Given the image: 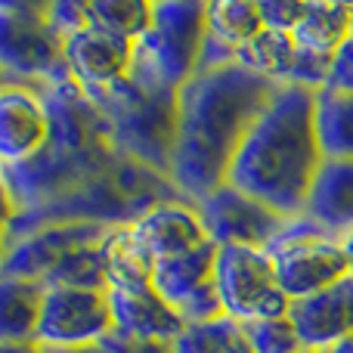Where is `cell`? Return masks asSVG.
Listing matches in <instances>:
<instances>
[{"label": "cell", "instance_id": "6da1fadb", "mask_svg": "<svg viewBox=\"0 0 353 353\" xmlns=\"http://www.w3.org/2000/svg\"><path fill=\"white\" fill-rule=\"evenodd\" d=\"M279 87L239 62L199 72L180 87L171 183L183 199L195 205L223 186L239 146Z\"/></svg>", "mask_w": 353, "mask_h": 353}, {"label": "cell", "instance_id": "7a4b0ae2", "mask_svg": "<svg viewBox=\"0 0 353 353\" xmlns=\"http://www.w3.org/2000/svg\"><path fill=\"white\" fill-rule=\"evenodd\" d=\"M43 99L50 112V143L25 165L3 168L6 220L53 205L105 174L124 155L105 115L74 78L50 84Z\"/></svg>", "mask_w": 353, "mask_h": 353}, {"label": "cell", "instance_id": "3957f363", "mask_svg": "<svg viewBox=\"0 0 353 353\" xmlns=\"http://www.w3.org/2000/svg\"><path fill=\"white\" fill-rule=\"evenodd\" d=\"M319 168L316 93L282 84L239 146L226 183L292 220L304 214Z\"/></svg>", "mask_w": 353, "mask_h": 353}, {"label": "cell", "instance_id": "277c9868", "mask_svg": "<svg viewBox=\"0 0 353 353\" xmlns=\"http://www.w3.org/2000/svg\"><path fill=\"white\" fill-rule=\"evenodd\" d=\"M176 97L152 72L146 59L134 56L130 74L109 90L90 97L105 115L118 149L128 159L171 176V152L176 137Z\"/></svg>", "mask_w": 353, "mask_h": 353}, {"label": "cell", "instance_id": "5b68a950", "mask_svg": "<svg viewBox=\"0 0 353 353\" xmlns=\"http://www.w3.org/2000/svg\"><path fill=\"white\" fill-rule=\"evenodd\" d=\"M0 65L3 81H19L41 93L72 78L65 41L47 19V0H0Z\"/></svg>", "mask_w": 353, "mask_h": 353}, {"label": "cell", "instance_id": "8992f818", "mask_svg": "<svg viewBox=\"0 0 353 353\" xmlns=\"http://www.w3.org/2000/svg\"><path fill=\"white\" fill-rule=\"evenodd\" d=\"M267 251L288 301L313 298L350 276L341 239H335L304 214L288 220L279 236L267 245Z\"/></svg>", "mask_w": 353, "mask_h": 353}, {"label": "cell", "instance_id": "52a82bcc", "mask_svg": "<svg viewBox=\"0 0 353 353\" xmlns=\"http://www.w3.org/2000/svg\"><path fill=\"white\" fill-rule=\"evenodd\" d=\"M208 41V3L201 0H161L152 3V28L137 43V56L152 65L168 87L180 90L199 74Z\"/></svg>", "mask_w": 353, "mask_h": 353}, {"label": "cell", "instance_id": "ba28073f", "mask_svg": "<svg viewBox=\"0 0 353 353\" xmlns=\"http://www.w3.org/2000/svg\"><path fill=\"white\" fill-rule=\"evenodd\" d=\"M217 292L223 313L239 323L288 316V294L276 279L273 257L267 248L220 245L217 251Z\"/></svg>", "mask_w": 353, "mask_h": 353}, {"label": "cell", "instance_id": "9c48e42d", "mask_svg": "<svg viewBox=\"0 0 353 353\" xmlns=\"http://www.w3.org/2000/svg\"><path fill=\"white\" fill-rule=\"evenodd\" d=\"M112 226L103 223H47L3 242V276L47 285L72 257L103 245Z\"/></svg>", "mask_w": 353, "mask_h": 353}, {"label": "cell", "instance_id": "30bf717a", "mask_svg": "<svg viewBox=\"0 0 353 353\" xmlns=\"http://www.w3.org/2000/svg\"><path fill=\"white\" fill-rule=\"evenodd\" d=\"M115 332L109 292L53 285L43 294V313L37 325L41 347H87L103 344Z\"/></svg>", "mask_w": 353, "mask_h": 353}, {"label": "cell", "instance_id": "8fae6325", "mask_svg": "<svg viewBox=\"0 0 353 353\" xmlns=\"http://www.w3.org/2000/svg\"><path fill=\"white\" fill-rule=\"evenodd\" d=\"M217 251L220 245L205 242L201 248L183 257L155 263V292L186 323H205V319L223 316V304H220L217 292Z\"/></svg>", "mask_w": 353, "mask_h": 353}, {"label": "cell", "instance_id": "7c38bea8", "mask_svg": "<svg viewBox=\"0 0 353 353\" xmlns=\"http://www.w3.org/2000/svg\"><path fill=\"white\" fill-rule=\"evenodd\" d=\"M195 211H199L201 226H205L208 239H211L214 245L267 248L282 232V226L288 223L282 214H276L273 208H267L263 201L245 195L242 189L230 186V183H223V186L214 189L211 195L195 201Z\"/></svg>", "mask_w": 353, "mask_h": 353}, {"label": "cell", "instance_id": "4fadbf2b", "mask_svg": "<svg viewBox=\"0 0 353 353\" xmlns=\"http://www.w3.org/2000/svg\"><path fill=\"white\" fill-rule=\"evenodd\" d=\"M50 143V112L41 90L19 81H3L0 90V159L16 168L43 152Z\"/></svg>", "mask_w": 353, "mask_h": 353}, {"label": "cell", "instance_id": "5bb4252c", "mask_svg": "<svg viewBox=\"0 0 353 353\" xmlns=\"http://www.w3.org/2000/svg\"><path fill=\"white\" fill-rule=\"evenodd\" d=\"M134 56H137V43L109 34V31L97 28V25L78 31V34H72L65 41L68 72H72L74 84L87 97H97V93L109 90L112 84H118L121 78H128Z\"/></svg>", "mask_w": 353, "mask_h": 353}, {"label": "cell", "instance_id": "9a60e30c", "mask_svg": "<svg viewBox=\"0 0 353 353\" xmlns=\"http://www.w3.org/2000/svg\"><path fill=\"white\" fill-rule=\"evenodd\" d=\"M288 319L307 353H332L353 338V279L347 276L313 298L292 301Z\"/></svg>", "mask_w": 353, "mask_h": 353}, {"label": "cell", "instance_id": "2e32d148", "mask_svg": "<svg viewBox=\"0 0 353 353\" xmlns=\"http://www.w3.org/2000/svg\"><path fill=\"white\" fill-rule=\"evenodd\" d=\"M130 226H134L137 239L143 242V248L155 257V263L174 261V257H183L189 251L201 248L205 242H211L195 205L186 199L155 205L152 211H146Z\"/></svg>", "mask_w": 353, "mask_h": 353}, {"label": "cell", "instance_id": "e0dca14e", "mask_svg": "<svg viewBox=\"0 0 353 353\" xmlns=\"http://www.w3.org/2000/svg\"><path fill=\"white\" fill-rule=\"evenodd\" d=\"M115 332L128 338H146V341H176L186 329V319L152 288L140 292H109Z\"/></svg>", "mask_w": 353, "mask_h": 353}, {"label": "cell", "instance_id": "ac0fdd59", "mask_svg": "<svg viewBox=\"0 0 353 353\" xmlns=\"http://www.w3.org/2000/svg\"><path fill=\"white\" fill-rule=\"evenodd\" d=\"M304 217L316 220L335 239L353 230V161L323 159V168L307 195Z\"/></svg>", "mask_w": 353, "mask_h": 353}, {"label": "cell", "instance_id": "d6986e66", "mask_svg": "<svg viewBox=\"0 0 353 353\" xmlns=\"http://www.w3.org/2000/svg\"><path fill=\"white\" fill-rule=\"evenodd\" d=\"M103 251V270L109 292H140L152 288L155 257L143 248L134 226H112L109 236L99 245Z\"/></svg>", "mask_w": 353, "mask_h": 353}, {"label": "cell", "instance_id": "ffe728a7", "mask_svg": "<svg viewBox=\"0 0 353 353\" xmlns=\"http://www.w3.org/2000/svg\"><path fill=\"white\" fill-rule=\"evenodd\" d=\"M350 34V3H338V0H307L304 16L292 31L301 50H310L319 56H335L347 43Z\"/></svg>", "mask_w": 353, "mask_h": 353}, {"label": "cell", "instance_id": "44dd1931", "mask_svg": "<svg viewBox=\"0 0 353 353\" xmlns=\"http://www.w3.org/2000/svg\"><path fill=\"white\" fill-rule=\"evenodd\" d=\"M47 285L28 279H0V341H34Z\"/></svg>", "mask_w": 353, "mask_h": 353}, {"label": "cell", "instance_id": "7402d4cb", "mask_svg": "<svg viewBox=\"0 0 353 353\" xmlns=\"http://www.w3.org/2000/svg\"><path fill=\"white\" fill-rule=\"evenodd\" d=\"M294 56H298V43H294L292 31H276V28H263L251 43L236 50L239 65L273 81V84H288Z\"/></svg>", "mask_w": 353, "mask_h": 353}, {"label": "cell", "instance_id": "603a6c76", "mask_svg": "<svg viewBox=\"0 0 353 353\" xmlns=\"http://www.w3.org/2000/svg\"><path fill=\"white\" fill-rule=\"evenodd\" d=\"M316 137L323 159L353 161V97L350 93H316Z\"/></svg>", "mask_w": 353, "mask_h": 353}, {"label": "cell", "instance_id": "cb8c5ba5", "mask_svg": "<svg viewBox=\"0 0 353 353\" xmlns=\"http://www.w3.org/2000/svg\"><path fill=\"white\" fill-rule=\"evenodd\" d=\"M267 28L257 0H211L208 3V34L226 47L242 50Z\"/></svg>", "mask_w": 353, "mask_h": 353}, {"label": "cell", "instance_id": "d4e9b609", "mask_svg": "<svg viewBox=\"0 0 353 353\" xmlns=\"http://www.w3.org/2000/svg\"><path fill=\"white\" fill-rule=\"evenodd\" d=\"M174 347L176 353H254L245 325L226 313L205 323H186Z\"/></svg>", "mask_w": 353, "mask_h": 353}, {"label": "cell", "instance_id": "484cf974", "mask_svg": "<svg viewBox=\"0 0 353 353\" xmlns=\"http://www.w3.org/2000/svg\"><path fill=\"white\" fill-rule=\"evenodd\" d=\"M90 22L97 28L140 43L152 28V3L146 0H90Z\"/></svg>", "mask_w": 353, "mask_h": 353}, {"label": "cell", "instance_id": "4316f807", "mask_svg": "<svg viewBox=\"0 0 353 353\" xmlns=\"http://www.w3.org/2000/svg\"><path fill=\"white\" fill-rule=\"evenodd\" d=\"M245 332H248V341L254 353H307L298 338V329L292 325L288 316L245 323Z\"/></svg>", "mask_w": 353, "mask_h": 353}, {"label": "cell", "instance_id": "83f0119b", "mask_svg": "<svg viewBox=\"0 0 353 353\" xmlns=\"http://www.w3.org/2000/svg\"><path fill=\"white\" fill-rule=\"evenodd\" d=\"M329 74H332V56H319V53H310V50L298 47L294 65H292V72H288V84L319 93L329 87Z\"/></svg>", "mask_w": 353, "mask_h": 353}, {"label": "cell", "instance_id": "f1b7e54d", "mask_svg": "<svg viewBox=\"0 0 353 353\" xmlns=\"http://www.w3.org/2000/svg\"><path fill=\"white\" fill-rule=\"evenodd\" d=\"M47 19L62 41L90 28V0H47Z\"/></svg>", "mask_w": 353, "mask_h": 353}, {"label": "cell", "instance_id": "f546056e", "mask_svg": "<svg viewBox=\"0 0 353 353\" xmlns=\"http://www.w3.org/2000/svg\"><path fill=\"white\" fill-rule=\"evenodd\" d=\"M257 3H261V16L267 28L294 31V25L304 16L307 0H257Z\"/></svg>", "mask_w": 353, "mask_h": 353}, {"label": "cell", "instance_id": "4dcf8cb0", "mask_svg": "<svg viewBox=\"0 0 353 353\" xmlns=\"http://www.w3.org/2000/svg\"><path fill=\"white\" fill-rule=\"evenodd\" d=\"M332 93H350L353 97V34L347 37L341 50L332 56V74H329V87Z\"/></svg>", "mask_w": 353, "mask_h": 353}, {"label": "cell", "instance_id": "1f68e13d", "mask_svg": "<svg viewBox=\"0 0 353 353\" xmlns=\"http://www.w3.org/2000/svg\"><path fill=\"white\" fill-rule=\"evenodd\" d=\"M105 347L112 353H176L174 341H146V338H128L118 332L105 338Z\"/></svg>", "mask_w": 353, "mask_h": 353}, {"label": "cell", "instance_id": "d6a6232c", "mask_svg": "<svg viewBox=\"0 0 353 353\" xmlns=\"http://www.w3.org/2000/svg\"><path fill=\"white\" fill-rule=\"evenodd\" d=\"M0 353H43V347L34 341H0Z\"/></svg>", "mask_w": 353, "mask_h": 353}, {"label": "cell", "instance_id": "836d02e7", "mask_svg": "<svg viewBox=\"0 0 353 353\" xmlns=\"http://www.w3.org/2000/svg\"><path fill=\"white\" fill-rule=\"evenodd\" d=\"M43 353H112L103 344H87V347H43Z\"/></svg>", "mask_w": 353, "mask_h": 353}, {"label": "cell", "instance_id": "e575fe53", "mask_svg": "<svg viewBox=\"0 0 353 353\" xmlns=\"http://www.w3.org/2000/svg\"><path fill=\"white\" fill-rule=\"evenodd\" d=\"M341 248H344V254H347V270H350V279H353V230L347 236H341Z\"/></svg>", "mask_w": 353, "mask_h": 353}, {"label": "cell", "instance_id": "d590c367", "mask_svg": "<svg viewBox=\"0 0 353 353\" xmlns=\"http://www.w3.org/2000/svg\"><path fill=\"white\" fill-rule=\"evenodd\" d=\"M332 353H353V338H347L344 344H338V347L332 350Z\"/></svg>", "mask_w": 353, "mask_h": 353}, {"label": "cell", "instance_id": "8d00e7d4", "mask_svg": "<svg viewBox=\"0 0 353 353\" xmlns=\"http://www.w3.org/2000/svg\"><path fill=\"white\" fill-rule=\"evenodd\" d=\"M350 19H353V3H350Z\"/></svg>", "mask_w": 353, "mask_h": 353}]
</instances>
